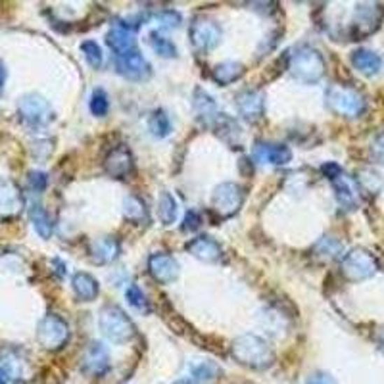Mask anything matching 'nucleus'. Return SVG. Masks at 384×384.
<instances>
[{
  "label": "nucleus",
  "instance_id": "obj_1",
  "mask_svg": "<svg viewBox=\"0 0 384 384\" xmlns=\"http://www.w3.org/2000/svg\"><path fill=\"white\" fill-rule=\"evenodd\" d=\"M231 354L239 363L246 365L250 369H265L275 360L269 342L257 334H242L234 340L231 346Z\"/></svg>",
  "mask_w": 384,
  "mask_h": 384
},
{
  "label": "nucleus",
  "instance_id": "obj_2",
  "mask_svg": "<svg viewBox=\"0 0 384 384\" xmlns=\"http://www.w3.org/2000/svg\"><path fill=\"white\" fill-rule=\"evenodd\" d=\"M98 329L106 340L113 344H127L135 339V323L118 306H104L98 315Z\"/></svg>",
  "mask_w": 384,
  "mask_h": 384
},
{
  "label": "nucleus",
  "instance_id": "obj_3",
  "mask_svg": "<svg viewBox=\"0 0 384 384\" xmlns=\"http://www.w3.org/2000/svg\"><path fill=\"white\" fill-rule=\"evenodd\" d=\"M288 69L301 83H315L323 77L325 64L317 50L309 46H300L288 52Z\"/></svg>",
  "mask_w": 384,
  "mask_h": 384
},
{
  "label": "nucleus",
  "instance_id": "obj_4",
  "mask_svg": "<svg viewBox=\"0 0 384 384\" xmlns=\"http://www.w3.org/2000/svg\"><path fill=\"white\" fill-rule=\"evenodd\" d=\"M17 112L22 115V120L33 127H45L50 121H54L52 106L37 92H29L22 97V100L17 102Z\"/></svg>",
  "mask_w": 384,
  "mask_h": 384
},
{
  "label": "nucleus",
  "instance_id": "obj_5",
  "mask_svg": "<svg viewBox=\"0 0 384 384\" xmlns=\"http://www.w3.org/2000/svg\"><path fill=\"white\" fill-rule=\"evenodd\" d=\"M244 202V190L236 183H221L211 194V210L221 218H231L241 210Z\"/></svg>",
  "mask_w": 384,
  "mask_h": 384
},
{
  "label": "nucleus",
  "instance_id": "obj_6",
  "mask_svg": "<svg viewBox=\"0 0 384 384\" xmlns=\"http://www.w3.org/2000/svg\"><path fill=\"white\" fill-rule=\"evenodd\" d=\"M223 38V29L218 22H213L210 17H196L190 25V43L196 50L200 52H210L221 43Z\"/></svg>",
  "mask_w": 384,
  "mask_h": 384
},
{
  "label": "nucleus",
  "instance_id": "obj_7",
  "mask_svg": "<svg viewBox=\"0 0 384 384\" xmlns=\"http://www.w3.org/2000/svg\"><path fill=\"white\" fill-rule=\"evenodd\" d=\"M69 339V327L60 315H46L37 327L38 344L46 350H60Z\"/></svg>",
  "mask_w": 384,
  "mask_h": 384
},
{
  "label": "nucleus",
  "instance_id": "obj_8",
  "mask_svg": "<svg viewBox=\"0 0 384 384\" xmlns=\"http://www.w3.org/2000/svg\"><path fill=\"white\" fill-rule=\"evenodd\" d=\"M115 71L129 81H144L146 77H150V64L143 54L135 50L123 56H115Z\"/></svg>",
  "mask_w": 384,
  "mask_h": 384
},
{
  "label": "nucleus",
  "instance_id": "obj_9",
  "mask_svg": "<svg viewBox=\"0 0 384 384\" xmlns=\"http://www.w3.org/2000/svg\"><path fill=\"white\" fill-rule=\"evenodd\" d=\"M133 152L125 144L113 146L104 158V171L113 179H125L133 171Z\"/></svg>",
  "mask_w": 384,
  "mask_h": 384
},
{
  "label": "nucleus",
  "instance_id": "obj_10",
  "mask_svg": "<svg viewBox=\"0 0 384 384\" xmlns=\"http://www.w3.org/2000/svg\"><path fill=\"white\" fill-rule=\"evenodd\" d=\"M148 271L159 285H169L179 277V264L173 256L156 252L148 257Z\"/></svg>",
  "mask_w": 384,
  "mask_h": 384
},
{
  "label": "nucleus",
  "instance_id": "obj_11",
  "mask_svg": "<svg viewBox=\"0 0 384 384\" xmlns=\"http://www.w3.org/2000/svg\"><path fill=\"white\" fill-rule=\"evenodd\" d=\"M106 43L115 52V56H123V54L136 50L135 31L123 22H118L112 29L106 33Z\"/></svg>",
  "mask_w": 384,
  "mask_h": 384
},
{
  "label": "nucleus",
  "instance_id": "obj_12",
  "mask_svg": "<svg viewBox=\"0 0 384 384\" xmlns=\"http://www.w3.org/2000/svg\"><path fill=\"white\" fill-rule=\"evenodd\" d=\"M187 250H189V254H192L196 259L206 262V264H218L219 259L223 257V246L215 239L206 236V234L189 241Z\"/></svg>",
  "mask_w": 384,
  "mask_h": 384
},
{
  "label": "nucleus",
  "instance_id": "obj_13",
  "mask_svg": "<svg viewBox=\"0 0 384 384\" xmlns=\"http://www.w3.org/2000/svg\"><path fill=\"white\" fill-rule=\"evenodd\" d=\"M236 110L244 120L257 121L262 120V115L265 112V94L256 89L241 92L236 97Z\"/></svg>",
  "mask_w": 384,
  "mask_h": 384
},
{
  "label": "nucleus",
  "instance_id": "obj_14",
  "mask_svg": "<svg viewBox=\"0 0 384 384\" xmlns=\"http://www.w3.org/2000/svg\"><path fill=\"white\" fill-rule=\"evenodd\" d=\"M110 369V352L106 350L104 344L92 342L91 346L85 350L83 355V371L94 377L104 375Z\"/></svg>",
  "mask_w": 384,
  "mask_h": 384
},
{
  "label": "nucleus",
  "instance_id": "obj_15",
  "mask_svg": "<svg viewBox=\"0 0 384 384\" xmlns=\"http://www.w3.org/2000/svg\"><path fill=\"white\" fill-rule=\"evenodd\" d=\"M192 108H194L196 113V120L204 123V125H210L215 121V118L219 115L218 112V104H215V100L213 97H210L208 92L200 89V87H196L194 92H192Z\"/></svg>",
  "mask_w": 384,
  "mask_h": 384
},
{
  "label": "nucleus",
  "instance_id": "obj_16",
  "mask_svg": "<svg viewBox=\"0 0 384 384\" xmlns=\"http://www.w3.org/2000/svg\"><path fill=\"white\" fill-rule=\"evenodd\" d=\"M256 162H267L273 166H285L292 159V150L287 144H257L254 148Z\"/></svg>",
  "mask_w": 384,
  "mask_h": 384
},
{
  "label": "nucleus",
  "instance_id": "obj_17",
  "mask_svg": "<svg viewBox=\"0 0 384 384\" xmlns=\"http://www.w3.org/2000/svg\"><path fill=\"white\" fill-rule=\"evenodd\" d=\"M23 198L20 189L8 179H0V213L2 215H14L22 210Z\"/></svg>",
  "mask_w": 384,
  "mask_h": 384
},
{
  "label": "nucleus",
  "instance_id": "obj_18",
  "mask_svg": "<svg viewBox=\"0 0 384 384\" xmlns=\"http://www.w3.org/2000/svg\"><path fill=\"white\" fill-rule=\"evenodd\" d=\"M118 256H120V242L112 236H102L91 244V257L94 264L108 265L113 259H118Z\"/></svg>",
  "mask_w": 384,
  "mask_h": 384
},
{
  "label": "nucleus",
  "instance_id": "obj_19",
  "mask_svg": "<svg viewBox=\"0 0 384 384\" xmlns=\"http://www.w3.org/2000/svg\"><path fill=\"white\" fill-rule=\"evenodd\" d=\"M71 288L76 292L77 300L79 301H92L97 300L98 294H100V287H98V280L89 275V273L79 271L71 277Z\"/></svg>",
  "mask_w": 384,
  "mask_h": 384
},
{
  "label": "nucleus",
  "instance_id": "obj_20",
  "mask_svg": "<svg viewBox=\"0 0 384 384\" xmlns=\"http://www.w3.org/2000/svg\"><path fill=\"white\" fill-rule=\"evenodd\" d=\"M211 127L218 133V136L221 141H225V143L231 144V146H236V143H239V138H241L242 135L239 121L234 120V118H231V115H227V113H219L218 118H215V121L211 123Z\"/></svg>",
  "mask_w": 384,
  "mask_h": 384
},
{
  "label": "nucleus",
  "instance_id": "obj_21",
  "mask_svg": "<svg viewBox=\"0 0 384 384\" xmlns=\"http://www.w3.org/2000/svg\"><path fill=\"white\" fill-rule=\"evenodd\" d=\"M244 73V66L239 62H223L211 69V79L218 85H231L239 81Z\"/></svg>",
  "mask_w": 384,
  "mask_h": 384
},
{
  "label": "nucleus",
  "instance_id": "obj_22",
  "mask_svg": "<svg viewBox=\"0 0 384 384\" xmlns=\"http://www.w3.org/2000/svg\"><path fill=\"white\" fill-rule=\"evenodd\" d=\"M29 218L38 236H43V239H50V236H52V219H50L48 211H46L41 204H33V206H31Z\"/></svg>",
  "mask_w": 384,
  "mask_h": 384
},
{
  "label": "nucleus",
  "instance_id": "obj_23",
  "mask_svg": "<svg viewBox=\"0 0 384 384\" xmlns=\"http://www.w3.org/2000/svg\"><path fill=\"white\" fill-rule=\"evenodd\" d=\"M148 131H150L156 138H166V136L171 135L173 123H171L169 115H167L164 110H156V112H152L150 118H148Z\"/></svg>",
  "mask_w": 384,
  "mask_h": 384
},
{
  "label": "nucleus",
  "instance_id": "obj_24",
  "mask_svg": "<svg viewBox=\"0 0 384 384\" xmlns=\"http://www.w3.org/2000/svg\"><path fill=\"white\" fill-rule=\"evenodd\" d=\"M329 102H331L332 108L340 113H354L357 112V108H360L357 100H355L350 92L339 91V89H331V91H329Z\"/></svg>",
  "mask_w": 384,
  "mask_h": 384
},
{
  "label": "nucleus",
  "instance_id": "obj_25",
  "mask_svg": "<svg viewBox=\"0 0 384 384\" xmlns=\"http://www.w3.org/2000/svg\"><path fill=\"white\" fill-rule=\"evenodd\" d=\"M158 218L164 225H173L177 219V202L167 190L159 192L158 198Z\"/></svg>",
  "mask_w": 384,
  "mask_h": 384
},
{
  "label": "nucleus",
  "instance_id": "obj_26",
  "mask_svg": "<svg viewBox=\"0 0 384 384\" xmlns=\"http://www.w3.org/2000/svg\"><path fill=\"white\" fill-rule=\"evenodd\" d=\"M148 43H150L152 50L162 58H175L177 56V46L169 38L164 37V33H159V31H152L148 35Z\"/></svg>",
  "mask_w": 384,
  "mask_h": 384
},
{
  "label": "nucleus",
  "instance_id": "obj_27",
  "mask_svg": "<svg viewBox=\"0 0 384 384\" xmlns=\"http://www.w3.org/2000/svg\"><path fill=\"white\" fill-rule=\"evenodd\" d=\"M219 367L215 363L210 362H200L194 363L190 367V377H192V383H211L219 377Z\"/></svg>",
  "mask_w": 384,
  "mask_h": 384
},
{
  "label": "nucleus",
  "instance_id": "obj_28",
  "mask_svg": "<svg viewBox=\"0 0 384 384\" xmlns=\"http://www.w3.org/2000/svg\"><path fill=\"white\" fill-rule=\"evenodd\" d=\"M89 110H91L92 115L97 118H104L108 110H110V98H108V92L104 89H94L91 94V100H89Z\"/></svg>",
  "mask_w": 384,
  "mask_h": 384
},
{
  "label": "nucleus",
  "instance_id": "obj_29",
  "mask_svg": "<svg viewBox=\"0 0 384 384\" xmlns=\"http://www.w3.org/2000/svg\"><path fill=\"white\" fill-rule=\"evenodd\" d=\"M123 211H125V215L131 221H143V219H146V206H144V202L138 196H127L125 202H123Z\"/></svg>",
  "mask_w": 384,
  "mask_h": 384
},
{
  "label": "nucleus",
  "instance_id": "obj_30",
  "mask_svg": "<svg viewBox=\"0 0 384 384\" xmlns=\"http://www.w3.org/2000/svg\"><path fill=\"white\" fill-rule=\"evenodd\" d=\"M81 50H83V56L87 64L91 66V68L98 69L102 66V62H104V54H102V48L98 43L94 41H85L83 45H81Z\"/></svg>",
  "mask_w": 384,
  "mask_h": 384
},
{
  "label": "nucleus",
  "instance_id": "obj_31",
  "mask_svg": "<svg viewBox=\"0 0 384 384\" xmlns=\"http://www.w3.org/2000/svg\"><path fill=\"white\" fill-rule=\"evenodd\" d=\"M154 20L164 27V29H175V27H179V23H181V15L179 12H175V10H162L158 14L154 15Z\"/></svg>",
  "mask_w": 384,
  "mask_h": 384
},
{
  "label": "nucleus",
  "instance_id": "obj_32",
  "mask_svg": "<svg viewBox=\"0 0 384 384\" xmlns=\"http://www.w3.org/2000/svg\"><path fill=\"white\" fill-rule=\"evenodd\" d=\"M125 298L127 301L136 309H146L148 306V300H146V294L143 292V288L138 287V285H131L127 288V292H125Z\"/></svg>",
  "mask_w": 384,
  "mask_h": 384
},
{
  "label": "nucleus",
  "instance_id": "obj_33",
  "mask_svg": "<svg viewBox=\"0 0 384 384\" xmlns=\"http://www.w3.org/2000/svg\"><path fill=\"white\" fill-rule=\"evenodd\" d=\"M354 64L362 69V71H373V69L377 68L378 62L371 52H355Z\"/></svg>",
  "mask_w": 384,
  "mask_h": 384
},
{
  "label": "nucleus",
  "instance_id": "obj_34",
  "mask_svg": "<svg viewBox=\"0 0 384 384\" xmlns=\"http://www.w3.org/2000/svg\"><path fill=\"white\" fill-rule=\"evenodd\" d=\"M27 181H29V187L35 192H43L46 189V185H48V177H46V173H41V171H31Z\"/></svg>",
  "mask_w": 384,
  "mask_h": 384
},
{
  "label": "nucleus",
  "instance_id": "obj_35",
  "mask_svg": "<svg viewBox=\"0 0 384 384\" xmlns=\"http://www.w3.org/2000/svg\"><path fill=\"white\" fill-rule=\"evenodd\" d=\"M200 225H202V219H200V215L196 211H189L185 215V221H183V229L185 231H196Z\"/></svg>",
  "mask_w": 384,
  "mask_h": 384
},
{
  "label": "nucleus",
  "instance_id": "obj_36",
  "mask_svg": "<svg viewBox=\"0 0 384 384\" xmlns=\"http://www.w3.org/2000/svg\"><path fill=\"white\" fill-rule=\"evenodd\" d=\"M306 384H336V383H334V378L329 377L327 373H315V375H311V377L306 381Z\"/></svg>",
  "mask_w": 384,
  "mask_h": 384
},
{
  "label": "nucleus",
  "instance_id": "obj_37",
  "mask_svg": "<svg viewBox=\"0 0 384 384\" xmlns=\"http://www.w3.org/2000/svg\"><path fill=\"white\" fill-rule=\"evenodd\" d=\"M4 83H6V68H4V64L0 62V91L4 89Z\"/></svg>",
  "mask_w": 384,
  "mask_h": 384
},
{
  "label": "nucleus",
  "instance_id": "obj_38",
  "mask_svg": "<svg viewBox=\"0 0 384 384\" xmlns=\"http://www.w3.org/2000/svg\"><path fill=\"white\" fill-rule=\"evenodd\" d=\"M10 383V375L6 373V369L0 365V384H8Z\"/></svg>",
  "mask_w": 384,
  "mask_h": 384
},
{
  "label": "nucleus",
  "instance_id": "obj_39",
  "mask_svg": "<svg viewBox=\"0 0 384 384\" xmlns=\"http://www.w3.org/2000/svg\"><path fill=\"white\" fill-rule=\"evenodd\" d=\"M177 384H192V383H189V381H181V383H177Z\"/></svg>",
  "mask_w": 384,
  "mask_h": 384
}]
</instances>
